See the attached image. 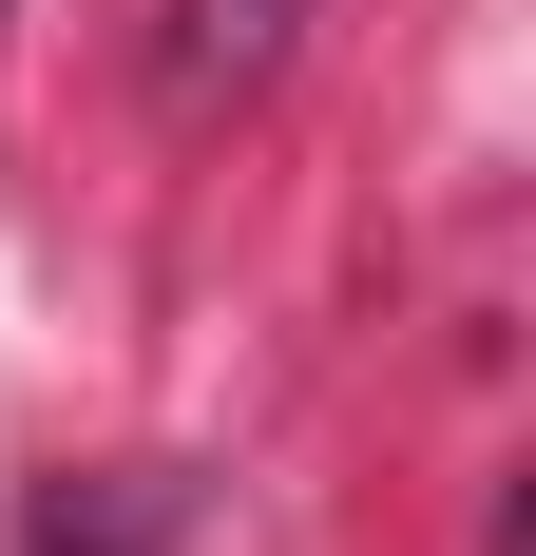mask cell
I'll list each match as a JSON object with an SVG mask.
<instances>
[{
    "mask_svg": "<svg viewBox=\"0 0 536 556\" xmlns=\"http://www.w3.org/2000/svg\"><path fill=\"white\" fill-rule=\"evenodd\" d=\"M288 39H307V0H173V39H154V97L173 115H230L288 77Z\"/></svg>",
    "mask_w": 536,
    "mask_h": 556,
    "instance_id": "cell-1",
    "label": "cell"
}]
</instances>
